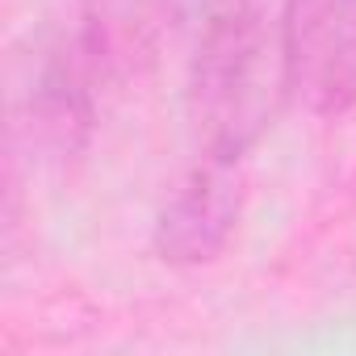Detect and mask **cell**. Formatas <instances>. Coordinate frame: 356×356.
<instances>
[{
	"mask_svg": "<svg viewBox=\"0 0 356 356\" xmlns=\"http://www.w3.org/2000/svg\"><path fill=\"white\" fill-rule=\"evenodd\" d=\"M163 22H172L168 0H80L72 51L97 80L122 84L155 59Z\"/></svg>",
	"mask_w": 356,
	"mask_h": 356,
	"instance_id": "4",
	"label": "cell"
},
{
	"mask_svg": "<svg viewBox=\"0 0 356 356\" xmlns=\"http://www.w3.org/2000/svg\"><path fill=\"white\" fill-rule=\"evenodd\" d=\"M172 22L185 34L202 38L206 30H218L227 22H243L260 13V0H168Z\"/></svg>",
	"mask_w": 356,
	"mask_h": 356,
	"instance_id": "5",
	"label": "cell"
},
{
	"mask_svg": "<svg viewBox=\"0 0 356 356\" xmlns=\"http://www.w3.org/2000/svg\"><path fill=\"white\" fill-rule=\"evenodd\" d=\"M285 101V51L281 34L264 26V13L193 38L189 113L210 159L239 163L273 130Z\"/></svg>",
	"mask_w": 356,
	"mask_h": 356,
	"instance_id": "1",
	"label": "cell"
},
{
	"mask_svg": "<svg viewBox=\"0 0 356 356\" xmlns=\"http://www.w3.org/2000/svg\"><path fill=\"white\" fill-rule=\"evenodd\" d=\"M239 210H243V189L231 176V163L210 159L159 210L151 243H155L159 260H168V264H181V268L210 264L227 252V243L239 227Z\"/></svg>",
	"mask_w": 356,
	"mask_h": 356,
	"instance_id": "3",
	"label": "cell"
},
{
	"mask_svg": "<svg viewBox=\"0 0 356 356\" xmlns=\"http://www.w3.org/2000/svg\"><path fill=\"white\" fill-rule=\"evenodd\" d=\"M281 51L289 97L318 118L356 105V0H285Z\"/></svg>",
	"mask_w": 356,
	"mask_h": 356,
	"instance_id": "2",
	"label": "cell"
}]
</instances>
